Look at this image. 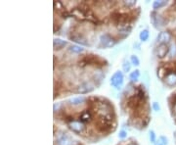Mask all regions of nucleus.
<instances>
[{
  "label": "nucleus",
  "mask_w": 176,
  "mask_h": 145,
  "mask_svg": "<svg viewBox=\"0 0 176 145\" xmlns=\"http://www.w3.org/2000/svg\"><path fill=\"white\" fill-rule=\"evenodd\" d=\"M122 82H123V74L119 71L116 72L111 78V84L115 87H119V85H121Z\"/></svg>",
  "instance_id": "obj_3"
},
{
  "label": "nucleus",
  "mask_w": 176,
  "mask_h": 145,
  "mask_svg": "<svg viewBox=\"0 0 176 145\" xmlns=\"http://www.w3.org/2000/svg\"><path fill=\"white\" fill-rule=\"evenodd\" d=\"M166 3H167L166 1H155L153 3V7L154 9H160V8L166 5Z\"/></svg>",
  "instance_id": "obj_16"
},
{
  "label": "nucleus",
  "mask_w": 176,
  "mask_h": 145,
  "mask_svg": "<svg viewBox=\"0 0 176 145\" xmlns=\"http://www.w3.org/2000/svg\"><path fill=\"white\" fill-rule=\"evenodd\" d=\"M124 4L127 6H132V5H134V4H136V2L135 1H125Z\"/></svg>",
  "instance_id": "obj_26"
},
{
  "label": "nucleus",
  "mask_w": 176,
  "mask_h": 145,
  "mask_svg": "<svg viewBox=\"0 0 176 145\" xmlns=\"http://www.w3.org/2000/svg\"><path fill=\"white\" fill-rule=\"evenodd\" d=\"M170 55H171V57H174L176 55V46H175L174 44L172 45V50H171Z\"/></svg>",
  "instance_id": "obj_25"
},
{
  "label": "nucleus",
  "mask_w": 176,
  "mask_h": 145,
  "mask_svg": "<svg viewBox=\"0 0 176 145\" xmlns=\"http://www.w3.org/2000/svg\"><path fill=\"white\" fill-rule=\"evenodd\" d=\"M151 21H152V23L154 25H156V26H165V19H163L161 16L158 15L156 13L151 14Z\"/></svg>",
  "instance_id": "obj_5"
},
{
  "label": "nucleus",
  "mask_w": 176,
  "mask_h": 145,
  "mask_svg": "<svg viewBox=\"0 0 176 145\" xmlns=\"http://www.w3.org/2000/svg\"><path fill=\"white\" fill-rule=\"evenodd\" d=\"M148 37H149V31H148L144 30V31H141V34H140V39L142 41H146L147 39H148Z\"/></svg>",
  "instance_id": "obj_19"
},
{
  "label": "nucleus",
  "mask_w": 176,
  "mask_h": 145,
  "mask_svg": "<svg viewBox=\"0 0 176 145\" xmlns=\"http://www.w3.org/2000/svg\"><path fill=\"white\" fill-rule=\"evenodd\" d=\"M150 138H151V141L152 142H156V134H155V132L152 130L150 132Z\"/></svg>",
  "instance_id": "obj_23"
},
{
  "label": "nucleus",
  "mask_w": 176,
  "mask_h": 145,
  "mask_svg": "<svg viewBox=\"0 0 176 145\" xmlns=\"http://www.w3.org/2000/svg\"><path fill=\"white\" fill-rule=\"evenodd\" d=\"M125 136H126V132H125L124 130H121V131L119 132V137H120V138H124Z\"/></svg>",
  "instance_id": "obj_27"
},
{
  "label": "nucleus",
  "mask_w": 176,
  "mask_h": 145,
  "mask_svg": "<svg viewBox=\"0 0 176 145\" xmlns=\"http://www.w3.org/2000/svg\"><path fill=\"white\" fill-rule=\"evenodd\" d=\"M70 50L72 52H73V53H81V52H83L84 49H83L82 47H80V46H77V45H73V46H70Z\"/></svg>",
  "instance_id": "obj_18"
},
{
  "label": "nucleus",
  "mask_w": 176,
  "mask_h": 145,
  "mask_svg": "<svg viewBox=\"0 0 176 145\" xmlns=\"http://www.w3.org/2000/svg\"><path fill=\"white\" fill-rule=\"evenodd\" d=\"M170 38L171 36L169 35V32L162 31L158 35V42H160L161 44H166L170 41Z\"/></svg>",
  "instance_id": "obj_6"
},
{
  "label": "nucleus",
  "mask_w": 176,
  "mask_h": 145,
  "mask_svg": "<svg viewBox=\"0 0 176 145\" xmlns=\"http://www.w3.org/2000/svg\"><path fill=\"white\" fill-rule=\"evenodd\" d=\"M91 118H92V116H91V113L89 111H83L81 115H80V121L82 123H88V122H90L91 121Z\"/></svg>",
  "instance_id": "obj_14"
},
{
  "label": "nucleus",
  "mask_w": 176,
  "mask_h": 145,
  "mask_svg": "<svg viewBox=\"0 0 176 145\" xmlns=\"http://www.w3.org/2000/svg\"><path fill=\"white\" fill-rule=\"evenodd\" d=\"M122 67H123V71L127 73L130 70V64H129V62H124Z\"/></svg>",
  "instance_id": "obj_22"
},
{
  "label": "nucleus",
  "mask_w": 176,
  "mask_h": 145,
  "mask_svg": "<svg viewBox=\"0 0 176 145\" xmlns=\"http://www.w3.org/2000/svg\"><path fill=\"white\" fill-rule=\"evenodd\" d=\"M130 60H131V63H132L134 66H139L140 61H139V59H138V57H137V56L132 55L131 58H130Z\"/></svg>",
  "instance_id": "obj_21"
},
{
  "label": "nucleus",
  "mask_w": 176,
  "mask_h": 145,
  "mask_svg": "<svg viewBox=\"0 0 176 145\" xmlns=\"http://www.w3.org/2000/svg\"><path fill=\"white\" fill-rule=\"evenodd\" d=\"M84 97L83 96H80V97H75V98H73L72 100H70V102H72V104L74 105V106H77L79 104H81V103L84 102Z\"/></svg>",
  "instance_id": "obj_15"
},
{
  "label": "nucleus",
  "mask_w": 176,
  "mask_h": 145,
  "mask_svg": "<svg viewBox=\"0 0 176 145\" xmlns=\"http://www.w3.org/2000/svg\"><path fill=\"white\" fill-rule=\"evenodd\" d=\"M94 89V86L92 85L91 84H88V82H84V84H80L77 87V93H81V94H85L88 92H91L92 90Z\"/></svg>",
  "instance_id": "obj_4"
},
{
  "label": "nucleus",
  "mask_w": 176,
  "mask_h": 145,
  "mask_svg": "<svg viewBox=\"0 0 176 145\" xmlns=\"http://www.w3.org/2000/svg\"><path fill=\"white\" fill-rule=\"evenodd\" d=\"M53 45H54V48L57 49V50H60L63 47H65L67 45V41L65 40H62L60 38H55L53 41Z\"/></svg>",
  "instance_id": "obj_13"
},
{
  "label": "nucleus",
  "mask_w": 176,
  "mask_h": 145,
  "mask_svg": "<svg viewBox=\"0 0 176 145\" xmlns=\"http://www.w3.org/2000/svg\"><path fill=\"white\" fill-rule=\"evenodd\" d=\"M139 76H140V73L138 70H136V71H134L130 74V80L133 81H137L138 78H139Z\"/></svg>",
  "instance_id": "obj_20"
},
{
  "label": "nucleus",
  "mask_w": 176,
  "mask_h": 145,
  "mask_svg": "<svg viewBox=\"0 0 176 145\" xmlns=\"http://www.w3.org/2000/svg\"><path fill=\"white\" fill-rule=\"evenodd\" d=\"M153 108H154L155 111H158L161 109V107H160V105H158V103L155 102V103H153Z\"/></svg>",
  "instance_id": "obj_24"
},
{
  "label": "nucleus",
  "mask_w": 176,
  "mask_h": 145,
  "mask_svg": "<svg viewBox=\"0 0 176 145\" xmlns=\"http://www.w3.org/2000/svg\"><path fill=\"white\" fill-rule=\"evenodd\" d=\"M58 145H73V139L69 135H63L58 140Z\"/></svg>",
  "instance_id": "obj_12"
},
{
  "label": "nucleus",
  "mask_w": 176,
  "mask_h": 145,
  "mask_svg": "<svg viewBox=\"0 0 176 145\" xmlns=\"http://www.w3.org/2000/svg\"><path fill=\"white\" fill-rule=\"evenodd\" d=\"M167 144V138L165 136H160L158 139L155 142V145H166Z\"/></svg>",
  "instance_id": "obj_17"
},
{
  "label": "nucleus",
  "mask_w": 176,
  "mask_h": 145,
  "mask_svg": "<svg viewBox=\"0 0 176 145\" xmlns=\"http://www.w3.org/2000/svg\"><path fill=\"white\" fill-rule=\"evenodd\" d=\"M69 127L73 132H75V133H82V132L84 131V125H83V123L80 121H75L74 120V121L70 122L69 124Z\"/></svg>",
  "instance_id": "obj_2"
},
{
  "label": "nucleus",
  "mask_w": 176,
  "mask_h": 145,
  "mask_svg": "<svg viewBox=\"0 0 176 145\" xmlns=\"http://www.w3.org/2000/svg\"><path fill=\"white\" fill-rule=\"evenodd\" d=\"M70 38L72 39V40H73V41H75V42L80 43L82 45H88L86 39L82 35H77V34L72 35H70Z\"/></svg>",
  "instance_id": "obj_11"
},
{
  "label": "nucleus",
  "mask_w": 176,
  "mask_h": 145,
  "mask_svg": "<svg viewBox=\"0 0 176 145\" xmlns=\"http://www.w3.org/2000/svg\"><path fill=\"white\" fill-rule=\"evenodd\" d=\"M169 52V47L167 44H161L160 47L158 48V51H157V55L158 57L160 58H163L167 55V53Z\"/></svg>",
  "instance_id": "obj_8"
},
{
  "label": "nucleus",
  "mask_w": 176,
  "mask_h": 145,
  "mask_svg": "<svg viewBox=\"0 0 176 145\" xmlns=\"http://www.w3.org/2000/svg\"><path fill=\"white\" fill-rule=\"evenodd\" d=\"M112 20L115 23H122L127 20V16L120 13H112Z\"/></svg>",
  "instance_id": "obj_10"
},
{
  "label": "nucleus",
  "mask_w": 176,
  "mask_h": 145,
  "mask_svg": "<svg viewBox=\"0 0 176 145\" xmlns=\"http://www.w3.org/2000/svg\"><path fill=\"white\" fill-rule=\"evenodd\" d=\"M141 101H142V99H140L137 95H135V96H132L128 99V106L132 109H135L139 106Z\"/></svg>",
  "instance_id": "obj_9"
},
{
  "label": "nucleus",
  "mask_w": 176,
  "mask_h": 145,
  "mask_svg": "<svg viewBox=\"0 0 176 145\" xmlns=\"http://www.w3.org/2000/svg\"><path fill=\"white\" fill-rule=\"evenodd\" d=\"M165 82L168 85L176 84V72H172V71L167 72L165 76Z\"/></svg>",
  "instance_id": "obj_7"
},
{
  "label": "nucleus",
  "mask_w": 176,
  "mask_h": 145,
  "mask_svg": "<svg viewBox=\"0 0 176 145\" xmlns=\"http://www.w3.org/2000/svg\"><path fill=\"white\" fill-rule=\"evenodd\" d=\"M116 41L112 38V36L108 34H105V35H102L101 37H100V45L99 47L101 48H110V47H112L114 45L116 44Z\"/></svg>",
  "instance_id": "obj_1"
}]
</instances>
